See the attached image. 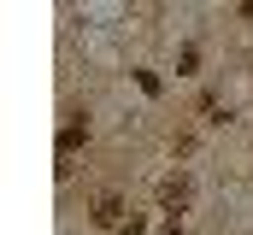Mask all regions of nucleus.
Returning <instances> with one entry per match:
<instances>
[{
	"mask_svg": "<svg viewBox=\"0 0 253 235\" xmlns=\"http://www.w3.org/2000/svg\"><path fill=\"white\" fill-rule=\"evenodd\" d=\"M189 200V182H165V206H183Z\"/></svg>",
	"mask_w": 253,
	"mask_h": 235,
	"instance_id": "obj_1",
	"label": "nucleus"
}]
</instances>
